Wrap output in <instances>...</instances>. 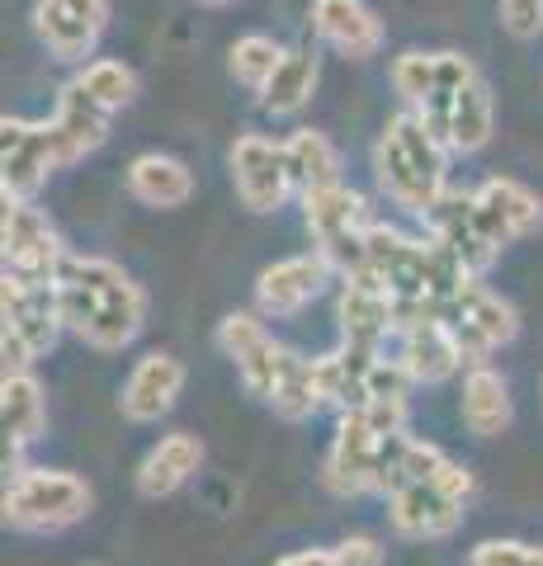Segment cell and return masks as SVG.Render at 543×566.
<instances>
[{
    "mask_svg": "<svg viewBox=\"0 0 543 566\" xmlns=\"http://www.w3.org/2000/svg\"><path fill=\"white\" fill-rule=\"evenodd\" d=\"M95 495L76 472L24 468L6 486V524L20 534H62L91 515Z\"/></svg>",
    "mask_w": 543,
    "mask_h": 566,
    "instance_id": "obj_4",
    "label": "cell"
},
{
    "mask_svg": "<svg viewBox=\"0 0 543 566\" xmlns=\"http://www.w3.org/2000/svg\"><path fill=\"white\" fill-rule=\"evenodd\" d=\"M180 392H185V364L175 359V354L156 349L147 359L133 364L124 392H118V411H124V420H133V424H152L180 401Z\"/></svg>",
    "mask_w": 543,
    "mask_h": 566,
    "instance_id": "obj_19",
    "label": "cell"
},
{
    "mask_svg": "<svg viewBox=\"0 0 543 566\" xmlns=\"http://www.w3.org/2000/svg\"><path fill=\"white\" fill-rule=\"evenodd\" d=\"M440 316L449 322V331H453V340H459L468 368L472 364H487L501 345H511L515 335H520L515 307L505 303V297H497L492 289H482L478 279H472L459 297H449V303L440 307Z\"/></svg>",
    "mask_w": 543,
    "mask_h": 566,
    "instance_id": "obj_7",
    "label": "cell"
},
{
    "mask_svg": "<svg viewBox=\"0 0 543 566\" xmlns=\"http://www.w3.org/2000/svg\"><path fill=\"white\" fill-rule=\"evenodd\" d=\"M468 501L435 482H401L388 495V520L401 538H449L463 524Z\"/></svg>",
    "mask_w": 543,
    "mask_h": 566,
    "instance_id": "obj_15",
    "label": "cell"
},
{
    "mask_svg": "<svg viewBox=\"0 0 543 566\" xmlns=\"http://www.w3.org/2000/svg\"><path fill=\"white\" fill-rule=\"evenodd\" d=\"M336 322H341V340L359 345V349H383L388 335H397V312H393V293L378 289L369 274L345 279L341 303H336Z\"/></svg>",
    "mask_w": 543,
    "mask_h": 566,
    "instance_id": "obj_22",
    "label": "cell"
},
{
    "mask_svg": "<svg viewBox=\"0 0 543 566\" xmlns=\"http://www.w3.org/2000/svg\"><path fill=\"white\" fill-rule=\"evenodd\" d=\"M472 203H478V222L497 251H505L511 241L534 237L543 227V199L534 189H524L520 180H501L497 175V180L472 189Z\"/></svg>",
    "mask_w": 543,
    "mask_h": 566,
    "instance_id": "obj_14",
    "label": "cell"
},
{
    "mask_svg": "<svg viewBox=\"0 0 543 566\" xmlns=\"http://www.w3.org/2000/svg\"><path fill=\"white\" fill-rule=\"evenodd\" d=\"M383 349H359V345H341L336 354L317 359V378H322V397L336 411H359L369 406V378Z\"/></svg>",
    "mask_w": 543,
    "mask_h": 566,
    "instance_id": "obj_25",
    "label": "cell"
},
{
    "mask_svg": "<svg viewBox=\"0 0 543 566\" xmlns=\"http://www.w3.org/2000/svg\"><path fill=\"white\" fill-rule=\"evenodd\" d=\"M76 85H85L104 109H128V104L137 99V76H133V66H124L118 57H91L81 71H76Z\"/></svg>",
    "mask_w": 543,
    "mask_h": 566,
    "instance_id": "obj_32",
    "label": "cell"
},
{
    "mask_svg": "<svg viewBox=\"0 0 543 566\" xmlns=\"http://www.w3.org/2000/svg\"><path fill=\"white\" fill-rule=\"evenodd\" d=\"M232 185L241 208L251 212H279L293 193L284 142H270L265 133H241L232 142Z\"/></svg>",
    "mask_w": 543,
    "mask_h": 566,
    "instance_id": "obj_10",
    "label": "cell"
},
{
    "mask_svg": "<svg viewBox=\"0 0 543 566\" xmlns=\"http://www.w3.org/2000/svg\"><path fill=\"white\" fill-rule=\"evenodd\" d=\"M52 170H62L52 123H29L10 114L0 118V180H6L10 199H33Z\"/></svg>",
    "mask_w": 543,
    "mask_h": 566,
    "instance_id": "obj_9",
    "label": "cell"
},
{
    "mask_svg": "<svg viewBox=\"0 0 543 566\" xmlns=\"http://www.w3.org/2000/svg\"><path fill=\"white\" fill-rule=\"evenodd\" d=\"M331 274H336V264L322 251L274 260L270 270H260V279H255V307L274 316V322H289V316H297L307 303H317L326 293Z\"/></svg>",
    "mask_w": 543,
    "mask_h": 566,
    "instance_id": "obj_12",
    "label": "cell"
},
{
    "mask_svg": "<svg viewBox=\"0 0 543 566\" xmlns=\"http://www.w3.org/2000/svg\"><path fill=\"white\" fill-rule=\"evenodd\" d=\"M0 420H6V472H24L20 468V453L43 439V424H48V397L33 374H6L0 382Z\"/></svg>",
    "mask_w": 543,
    "mask_h": 566,
    "instance_id": "obj_23",
    "label": "cell"
},
{
    "mask_svg": "<svg viewBox=\"0 0 543 566\" xmlns=\"http://www.w3.org/2000/svg\"><path fill=\"white\" fill-rule=\"evenodd\" d=\"M303 218H307L312 245L336 264V274L359 279L364 270H369V227H374V218H369L364 193H355L349 185L303 193Z\"/></svg>",
    "mask_w": 543,
    "mask_h": 566,
    "instance_id": "obj_5",
    "label": "cell"
},
{
    "mask_svg": "<svg viewBox=\"0 0 543 566\" xmlns=\"http://www.w3.org/2000/svg\"><path fill=\"white\" fill-rule=\"evenodd\" d=\"M274 566H341V553H336V547H331V553H322V547H307V553L279 557Z\"/></svg>",
    "mask_w": 543,
    "mask_h": 566,
    "instance_id": "obj_36",
    "label": "cell"
},
{
    "mask_svg": "<svg viewBox=\"0 0 543 566\" xmlns=\"http://www.w3.org/2000/svg\"><path fill=\"white\" fill-rule=\"evenodd\" d=\"M58 303L66 331L91 349H124L147 322V293L104 255H66L58 274Z\"/></svg>",
    "mask_w": 543,
    "mask_h": 566,
    "instance_id": "obj_1",
    "label": "cell"
},
{
    "mask_svg": "<svg viewBox=\"0 0 543 566\" xmlns=\"http://www.w3.org/2000/svg\"><path fill=\"white\" fill-rule=\"evenodd\" d=\"M497 10L511 39H539L543 33V0H497Z\"/></svg>",
    "mask_w": 543,
    "mask_h": 566,
    "instance_id": "obj_35",
    "label": "cell"
},
{
    "mask_svg": "<svg viewBox=\"0 0 543 566\" xmlns=\"http://www.w3.org/2000/svg\"><path fill=\"white\" fill-rule=\"evenodd\" d=\"M449 147L430 133V123L420 118L416 109H401L383 123L378 147H374V175L378 189L388 199L411 212V218L426 222L430 208L445 199V180H449Z\"/></svg>",
    "mask_w": 543,
    "mask_h": 566,
    "instance_id": "obj_2",
    "label": "cell"
},
{
    "mask_svg": "<svg viewBox=\"0 0 543 566\" xmlns=\"http://www.w3.org/2000/svg\"><path fill=\"white\" fill-rule=\"evenodd\" d=\"M430 123V133L445 142L449 151H482L497 128V99L482 71L472 66L463 52H435V91L416 109Z\"/></svg>",
    "mask_w": 543,
    "mask_h": 566,
    "instance_id": "obj_3",
    "label": "cell"
},
{
    "mask_svg": "<svg viewBox=\"0 0 543 566\" xmlns=\"http://www.w3.org/2000/svg\"><path fill=\"white\" fill-rule=\"evenodd\" d=\"M109 118L114 109H104V104L85 91V85H62L58 95V109H52V137H58V156H62V170L85 161L91 151L104 147V137H109Z\"/></svg>",
    "mask_w": 543,
    "mask_h": 566,
    "instance_id": "obj_18",
    "label": "cell"
},
{
    "mask_svg": "<svg viewBox=\"0 0 543 566\" xmlns=\"http://www.w3.org/2000/svg\"><path fill=\"white\" fill-rule=\"evenodd\" d=\"M128 193L147 208H180L195 193V170L185 161H175V156L147 151L128 166Z\"/></svg>",
    "mask_w": 543,
    "mask_h": 566,
    "instance_id": "obj_29",
    "label": "cell"
},
{
    "mask_svg": "<svg viewBox=\"0 0 543 566\" xmlns=\"http://www.w3.org/2000/svg\"><path fill=\"white\" fill-rule=\"evenodd\" d=\"M199 6H227V0H199Z\"/></svg>",
    "mask_w": 543,
    "mask_h": 566,
    "instance_id": "obj_37",
    "label": "cell"
},
{
    "mask_svg": "<svg viewBox=\"0 0 543 566\" xmlns=\"http://www.w3.org/2000/svg\"><path fill=\"white\" fill-rule=\"evenodd\" d=\"M397 364L411 374V382H445L463 368V349L453 340V331L440 312L420 316V322L397 331Z\"/></svg>",
    "mask_w": 543,
    "mask_h": 566,
    "instance_id": "obj_21",
    "label": "cell"
},
{
    "mask_svg": "<svg viewBox=\"0 0 543 566\" xmlns=\"http://www.w3.org/2000/svg\"><path fill=\"white\" fill-rule=\"evenodd\" d=\"M33 29L52 62L85 66L109 29V0H33Z\"/></svg>",
    "mask_w": 543,
    "mask_h": 566,
    "instance_id": "obj_8",
    "label": "cell"
},
{
    "mask_svg": "<svg viewBox=\"0 0 543 566\" xmlns=\"http://www.w3.org/2000/svg\"><path fill=\"white\" fill-rule=\"evenodd\" d=\"M317 81H322V66H317V52L312 48H289L279 71L270 76V85L260 91V109L270 118H293L303 114L312 95H317Z\"/></svg>",
    "mask_w": 543,
    "mask_h": 566,
    "instance_id": "obj_26",
    "label": "cell"
},
{
    "mask_svg": "<svg viewBox=\"0 0 543 566\" xmlns=\"http://www.w3.org/2000/svg\"><path fill=\"white\" fill-rule=\"evenodd\" d=\"M218 349L237 364L241 387H247L251 397L270 401L274 378H279V364H284V345H279L274 335L265 331V322H260V316H251V312L222 316V326H218Z\"/></svg>",
    "mask_w": 543,
    "mask_h": 566,
    "instance_id": "obj_13",
    "label": "cell"
},
{
    "mask_svg": "<svg viewBox=\"0 0 543 566\" xmlns=\"http://www.w3.org/2000/svg\"><path fill=\"white\" fill-rule=\"evenodd\" d=\"M0 251H6V274L24 283H58L66 264V245L52 218L33 199H10V193H6V222H0Z\"/></svg>",
    "mask_w": 543,
    "mask_h": 566,
    "instance_id": "obj_6",
    "label": "cell"
},
{
    "mask_svg": "<svg viewBox=\"0 0 543 566\" xmlns=\"http://www.w3.org/2000/svg\"><path fill=\"white\" fill-rule=\"evenodd\" d=\"M393 91L401 95L407 109H420L435 91V52L411 48V52H401V57H393Z\"/></svg>",
    "mask_w": 543,
    "mask_h": 566,
    "instance_id": "obj_33",
    "label": "cell"
},
{
    "mask_svg": "<svg viewBox=\"0 0 543 566\" xmlns=\"http://www.w3.org/2000/svg\"><path fill=\"white\" fill-rule=\"evenodd\" d=\"M515 406H511V387L497 374L492 364H472L463 378V424L478 439H497L511 424Z\"/></svg>",
    "mask_w": 543,
    "mask_h": 566,
    "instance_id": "obj_28",
    "label": "cell"
},
{
    "mask_svg": "<svg viewBox=\"0 0 543 566\" xmlns=\"http://www.w3.org/2000/svg\"><path fill=\"white\" fill-rule=\"evenodd\" d=\"M270 411L289 424H303L312 420L326 406L322 397V378H317V359H303V354L284 349V364H279V378H274V392H270Z\"/></svg>",
    "mask_w": 543,
    "mask_h": 566,
    "instance_id": "obj_30",
    "label": "cell"
},
{
    "mask_svg": "<svg viewBox=\"0 0 543 566\" xmlns=\"http://www.w3.org/2000/svg\"><path fill=\"white\" fill-rule=\"evenodd\" d=\"M0 307H6V326L20 331L39 359L62 340V331H66L62 303H58V283H24V279L6 274L0 279Z\"/></svg>",
    "mask_w": 543,
    "mask_h": 566,
    "instance_id": "obj_16",
    "label": "cell"
},
{
    "mask_svg": "<svg viewBox=\"0 0 543 566\" xmlns=\"http://www.w3.org/2000/svg\"><path fill=\"white\" fill-rule=\"evenodd\" d=\"M383 439H388V434H383L378 424L364 416V406H359V411H341L336 444H331L326 472H322L326 491H336V495H364V491H374Z\"/></svg>",
    "mask_w": 543,
    "mask_h": 566,
    "instance_id": "obj_11",
    "label": "cell"
},
{
    "mask_svg": "<svg viewBox=\"0 0 543 566\" xmlns=\"http://www.w3.org/2000/svg\"><path fill=\"white\" fill-rule=\"evenodd\" d=\"M284 161H289V180H293V193H317V189H331L341 185V151L336 142L317 128H297L284 137Z\"/></svg>",
    "mask_w": 543,
    "mask_h": 566,
    "instance_id": "obj_27",
    "label": "cell"
},
{
    "mask_svg": "<svg viewBox=\"0 0 543 566\" xmlns=\"http://www.w3.org/2000/svg\"><path fill=\"white\" fill-rule=\"evenodd\" d=\"M468 566H543V547L515 543V538H487L472 547Z\"/></svg>",
    "mask_w": 543,
    "mask_h": 566,
    "instance_id": "obj_34",
    "label": "cell"
},
{
    "mask_svg": "<svg viewBox=\"0 0 543 566\" xmlns=\"http://www.w3.org/2000/svg\"><path fill=\"white\" fill-rule=\"evenodd\" d=\"M312 29L345 62H369L383 52V20L364 0H312Z\"/></svg>",
    "mask_w": 543,
    "mask_h": 566,
    "instance_id": "obj_17",
    "label": "cell"
},
{
    "mask_svg": "<svg viewBox=\"0 0 543 566\" xmlns=\"http://www.w3.org/2000/svg\"><path fill=\"white\" fill-rule=\"evenodd\" d=\"M289 48H279L270 33H247V39H237L232 52H227V66H232V76L247 85V91H265L270 76L279 71V62H284Z\"/></svg>",
    "mask_w": 543,
    "mask_h": 566,
    "instance_id": "obj_31",
    "label": "cell"
},
{
    "mask_svg": "<svg viewBox=\"0 0 543 566\" xmlns=\"http://www.w3.org/2000/svg\"><path fill=\"white\" fill-rule=\"evenodd\" d=\"M199 468H203V444H199V434L175 430V434H166L161 444H156V449L143 458V468H137V491H143L147 501H161V495L180 491Z\"/></svg>",
    "mask_w": 543,
    "mask_h": 566,
    "instance_id": "obj_24",
    "label": "cell"
},
{
    "mask_svg": "<svg viewBox=\"0 0 543 566\" xmlns=\"http://www.w3.org/2000/svg\"><path fill=\"white\" fill-rule=\"evenodd\" d=\"M426 232L430 237H440L453 255H459L472 274H487L497 264V245L487 241L482 232V222H478V203H472V193L468 189H445V199L430 208V218H426Z\"/></svg>",
    "mask_w": 543,
    "mask_h": 566,
    "instance_id": "obj_20",
    "label": "cell"
}]
</instances>
